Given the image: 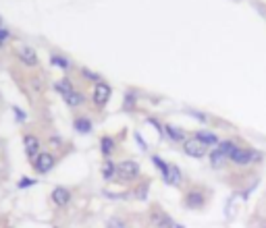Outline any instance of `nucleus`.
Masks as SVG:
<instances>
[{
  "mask_svg": "<svg viewBox=\"0 0 266 228\" xmlns=\"http://www.w3.org/2000/svg\"><path fill=\"white\" fill-rule=\"evenodd\" d=\"M31 164H33V170L38 175H48L50 170L55 168L57 158H55V154H52V151H40Z\"/></svg>",
  "mask_w": 266,
  "mask_h": 228,
  "instance_id": "nucleus-1",
  "label": "nucleus"
},
{
  "mask_svg": "<svg viewBox=\"0 0 266 228\" xmlns=\"http://www.w3.org/2000/svg\"><path fill=\"white\" fill-rule=\"evenodd\" d=\"M111 85L109 83H104V81H98L96 85H94V96H92V100H94V104H96V108H104L106 106V102L111 100Z\"/></svg>",
  "mask_w": 266,
  "mask_h": 228,
  "instance_id": "nucleus-2",
  "label": "nucleus"
},
{
  "mask_svg": "<svg viewBox=\"0 0 266 228\" xmlns=\"http://www.w3.org/2000/svg\"><path fill=\"white\" fill-rule=\"evenodd\" d=\"M229 160H233L235 164H252V162H258V160H262V154L260 151H254V149H235L231 156H229Z\"/></svg>",
  "mask_w": 266,
  "mask_h": 228,
  "instance_id": "nucleus-3",
  "label": "nucleus"
},
{
  "mask_svg": "<svg viewBox=\"0 0 266 228\" xmlns=\"http://www.w3.org/2000/svg\"><path fill=\"white\" fill-rule=\"evenodd\" d=\"M139 175V164L133 162V160H125L117 166V177L123 179V181H131Z\"/></svg>",
  "mask_w": 266,
  "mask_h": 228,
  "instance_id": "nucleus-4",
  "label": "nucleus"
},
{
  "mask_svg": "<svg viewBox=\"0 0 266 228\" xmlns=\"http://www.w3.org/2000/svg\"><path fill=\"white\" fill-rule=\"evenodd\" d=\"M23 149H25V156L29 158V162H33L36 156L42 151V149H40V139H38L33 133L23 135Z\"/></svg>",
  "mask_w": 266,
  "mask_h": 228,
  "instance_id": "nucleus-5",
  "label": "nucleus"
},
{
  "mask_svg": "<svg viewBox=\"0 0 266 228\" xmlns=\"http://www.w3.org/2000/svg\"><path fill=\"white\" fill-rule=\"evenodd\" d=\"M17 59H19L21 65H25V67H36V65H38V54H36V50L29 48V46H23V48L17 50Z\"/></svg>",
  "mask_w": 266,
  "mask_h": 228,
  "instance_id": "nucleus-6",
  "label": "nucleus"
},
{
  "mask_svg": "<svg viewBox=\"0 0 266 228\" xmlns=\"http://www.w3.org/2000/svg\"><path fill=\"white\" fill-rule=\"evenodd\" d=\"M52 203L59 205V207H65L69 201H71V191L67 187H55L52 189Z\"/></svg>",
  "mask_w": 266,
  "mask_h": 228,
  "instance_id": "nucleus-7",
  "label": "nucleus"
},
{
  "mask_svg": "<svg viewBox=\"0 0 266 228\" xmlns=\"http://www.w3.org/2000/svg\"><path fill=\"white\" fill-rule=\"evenodd\" d=\"M183 149H185V154L191 156V158H202V156H206L204 143H200L198 139H185V141H183Z\"/></svg>",
  "mask_w": 266,
  "mask_h": 228,
  "instance_id": "nucleus-8",
  "label": "nucleus"
},
{
  "mask_svg": "<svg viewBox=\"0 0 266 228\" xmlns=\"http://www.w3.org/2000/svg\"><path fill=\"white\" fill-rule=\"evenodd\" d=\"M163 179H165V183H167V185L177 187V185H181V170H179L175 164H169V166H167V170L163 173Z\"/></svg>",
  "mask_w": 266,
  "mask_h": 228,
  "instance_id": "nucleus-9",
  "label": "nucleus"
},
{
  "mask_svg": "<svg viewBox=\"0 0 266 228\" xmlns=\"http://www.w3.org/2000/svg\"><path fill=\"white\" fill-rule=\"evenodd\" d=\"M63 98H65V102H67L71 108H77V106H83V104H85V96H83L81 91H77V89L69 91V93L63 96Z\"/></svg>",
  "mask_w": 266,
  "mask_h": 228,
  "instance_id": "nucleus-10",
  "label": "nucleus"
},
{
  "mask_svg": "<svg viewBox=\"0 0 266 228\" xmlns=\"http://www.w3.org/2000/svg\"><path fill=\"white\" fill-rule=\"evenodd\" d=\"M196 139H198L200 143H204V145H219V143H221L219 137H217L215 133H210V131H198V133H196Z\"/></svg>",
  "mask_w": 266,
  "mask_h": 228,
  "instance_id": "nucleus-11",
  "label": "nucleus"
},
{
  "mask_svg": "<svg viewBox=\"0 0 266 228\" xmlns=\"http://www.w3.org/2000/svg\"><path fill=\"white\" fill-rule=\"evenodd\" d=\"M202 203H204V197H202L198 191H191V193L185 195V205H187L189 210H198Z\"/></svg>",
  "mask_w": 266,
  "mask_h": 228,
  "instance_id": "nucleus-12",
  "label": "nucleus"
},
{
  "mask_svg": "<svg viewBox=\"0 0 266 228\" xmlns=\"http://www.w3.org/2000/svg\"><path fill=\"white\" fill-rule=\"evenodd\" d=\"M100 151H102L104 158H111V156H113V151H115V141H113V137H102V139H100Z\"/></svg>",
  "mask_w": 266,
  "mask_h": 228,
  "instance_id": "nucleus-13",
  "label": "nucleus"
},
{
  "mask_svg": "<svg viewBox=\"0 0 266 228\" xmlns=\"http://www.w3.org/2000/svg\"><path fill=\"white\" fill-rule=\"evenodd\" d=\"M73 127H75L77 133H90L92 131V121L85 119V117H77L75 123H73Z\"/></svg>",
  "mask_w": 266,
  "mask_h": 228,
  "instance_id": "nucleus-14",
  "label": "nucleus"
},
{
  "mask_svg": "<svg viewBox=\"0 0 266 228\" xmlns=\"http://www.w3.org/2000/svg\"><path fill=\"white\" fill-rule=\"evenodd\" d=\"M227 160H229V158H227V156H225V154H223V151H221L219 147H217L215 151L210 154V164L215 166V168H221V166H223V164H225Z\"/></svg>",
  "mask_w": 266,
  "mask_h": 228,
  "instance_id": "nucleus-15",
  "label": "nucleus"
},
{
  "mask_svg": "<svg viewBox=\"0 0 266 228\" xmlns=\"http://www.w3.org/2000/svg\"><path fill=\"white\" fill-rule=\"evenodd\" d=\"M165 131H167V135H169L173 141H185V133H183V129H177V127H173V125H167V127H165Z\"/></svg>",
  "mask_w": 266,
  "mask_h": 228,
  "instance_id": "nucleus-16",
  "label": "nucleus"
},
{
  "mask_svg": "<svg viewBox=\"0 0 266 228\" xmlns=\"http://www.w3.org/2000/svg\"><path fill=\"white\" fill-rule=\"evenodd\" d=\"M115 175H117V164H113L111 160H106L104 166H102V177L109 181V179H113Z\"/></svg>",
  "mask_w": 266,
  "mask_h": 228,
  "instance_id": "nucleus-17",
  "label": "nucleus"
},
{
  "mask_svg": "<svg viewBox=\"0 0 266 228\" xmlns=\"http://www.w3.org/2000/svg\"><path fill=\"white\" fill-rule=\"evenodd\" d=\"M55 89H57L61 96H67V93H69V91H73L75 87H73V83H71L69 79H61V81H57V83H55Z\"/></svg>",
  "mask_w": 266,
  "mask_h": 228,
  "instance_id": "nucleus-18",
  "label": "nucleus"
},
{
  "mask_svg": "<svg viewBox=\"0 0 266 228\" xmlns=\"http://www.w3.org/2000/svg\"><path fill=\"white\" fill-rule=\"evenodd\" d=\"M217 147H219V149H221V151H223V154H225L227 158H229V156H231V154H233V151L237 149V145H235L233 141H221V143H219Z\"/></svg>",
  "mask_w": 266,
  "mask_h": 228,
  "instance_id": "nucleus-19",
  "label": "nucleus"
},
{
  "mask_svg": "<svg viewBox=\"0 0 266 228\" xmlns=\"http://www.w3.org/2000/svg\"><path fill=\"white\" fill-rule=\"evenodd\" d=\"M50 63H52V65H57V67H61V69H65V71L71 67L67 59H63V56H57V54H52V56H50Z\"/></svg>",
  "mask_w": 266,
  "mask_h": 228,
  "instance_id": "nucleus-20",
  "label": "nucleus"
},
{
  "mask_svg": "<svg viewBox=\"0 0 266 228\" xmlns=\"http://www.w3.org/2000/svg\"><path fill=\"white\" fill-rule=\"evenodd\" d=\"M161 228H171L173 226V220L169 218V216H165V214H156V220H154Z\"/></svg>",
  "mask_w": 266,
  "mask_h": 228,
  "instance_id": "nucleus-21",
  "label": "nucleus"
},
{
  "mask_svg": "<svg viewBox=\"0 0 266 228\" xmlns=\"http://www.w3.org/2000/svg\"><path fill=\"white\" fill-rule=\"evenodd\" d=\"M31 185H36V181H33V179H27V177H23V179L17 183L19 189H27V187H31Z\"/></svg>",
  "mask_w": 266,
  "mask_h": 228,
  "instance_id": "nucleus-22",
  "label": "nucleus"
},
{
  "mask_svg": "<svg viewBox=\"0 0 266 228\" xmlns=\"http://www.w3.org/2000/svg\"><path fill=\"white\" fill-rule=\"evenodd\" d=\"M13 112H15V117H17V123H25V112H23V110H19V108L15 106Z\"/></svg>",
  "mask_w": 266,
  "mask_h": 228,
  "instance_id": "nucleus-23",
  "label": "nucleus"
},
{
  "mask_svg": "<svg viewBox=\"0 0 266 228\" xmlns=\"http://www.w3.org/2000/svg\"><path fill=\"white\" fill-rule=\"evenodd\" d=\"M81 75H85L87 79H94V81H100V77H98L96 73H92V71H87V69H83V71H81Z\"/></svg>",
  "mask_w": 266,
  "mask_h": 228,
  "instance_id": "nucleus-24",
  "label": "nucleus"
},
{
  "mask_svg": "<svg viewBox=\"0 0 266 228\" xmlns=\"http://www.w3.org/2000/svg\"><path fill=\"white\" fill-rule=\"evenodd\" d=\"M109 228H125V224L119 222V220H111V222H109Z\"/></svg>",
  "mask_w": 266,
  "mask_h": 228,
  "instance_id": "nucleus-25",
  "label": "nucleus"
},
{
  "mask_svg": "<svg viewBox=\"0 0 266 228\" xmlns=\"http://www.w3.org/2000/svg\"><path fill=\"white\" fill-rule=\"evenodd\" d=\"M0 23H3V17H0Z\"/></svg>",
  "mask_w": 266,
  "mask_h": 228,
  "instance_id": "nucleus-26",
  "label": "nucleus"
},
{
  "mask_svg": "<svg viewBox=\"0 0 266 228\" xmlns=\"http://www.w3.org/2000/svg\"><path fill=\"white\" fill-rule=\"evenodd\" d=\"M0 48H3V44H0Z\"/></svg>",
  "mask_w": 266,
  "mask_h": 228,
  "instance_id": "nucleus-27",
  "label": "nucleus"
}]
</instances>
